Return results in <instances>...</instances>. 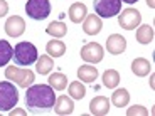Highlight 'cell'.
I'll list each match as a JSON object with an SVG mask.
<instances>
[{
  "instance_id": "obj_8",
  "label": "cell",
  "mask_w": 155,
  "mask_h": 116,
  "mask_svg": "<svg viewBox=\"0 0 155 116\" xmlns=\"http://www.w3.org/2000/svg\"><path fill=\"white\" fill-rule=\"evenodd\" d=\"M5 32L10 37H20L25 32V20L19 15H12L5 22Z\"/></svg>"
},
{
  "instance_id": "obj_29",
  "label": "cell",
  "mask_w": 155,
  "mask_h": 116,
  "mask_svg": "<svg viewBox=\"0 0 155 116\" xmlns=\"http://www.w3.org/2000/svg\"><path fill=\"white\" fill-rule=\"evenodd\" d=\"M8 114L10 116H14V114H25V111H24V109H14L12 108L10 111H8Z\"/></svg>"
},
{
  "instance_id": "obj_30",
  "label": "cell",
  "mask_w": 155,
  "mask_h": 116,
  "mask_svg": "<svg viewBox=\"0 0 155 116\" xmlns=\"http://www.w3.org/2000/svg\"><path fill=\"white\" fill-rule=\"evenodd\" d=\"M147 4H148V7H150V8H153V7H155L153 0H147Z\"/></svg>"
},
{
  "instance_id": "obj_19",
  "label": "cell",
  "mask_w": 155,
  "mask_h": 116,
  "mask_svg": "<svg viewBox=\"0 0 155 116\" xmlns=\"http://www.w3.org/2000/svg\"><path fill=\"white\" fill-rule=\"evenodd\" d=\"M111 103L116 106V108H125V106L130 103V94L125 88L121 89H115L111 94Z\"/></svg>"
},
{
  "instance_id": "obj_15",
  "label": "cell",
  "mask_w": 155,
  "mask_h": 116,
  "mask_svg": "<svg viewBox=\"0 0 155 116\" xmlns=\"http://www.w3.org/2000/svg\"><path fill=\"white\" fill-rule=\"evenodd\" d=\"M34 79H35L34 72H32L31 69H22V67H19L15 76H14V81L17 82V86H19V88H25V89L34 82Z\"/></svg>"
},
{
  "instance_id": "obj_28",
  "label": "cell",
  "mask_w": 155,
  "mask_h": 116,
  "mask_svg": "<svg viewBox=\"0 0 155 116\" xmlns=\"http://www.w3.org/2000/svg\"><path fill=\"white\" fill-rule=\"evenodd\" d=\"M8 14V4L7 0H0V17H5Z\"/></svg>"
},
{
  "instance_id": "obj_2",
  "label": "cell",
  "mask_w": 155,
  "mask_h": 116,
  "mask_svg": "<svg viewBox=\"0 0 155 116\" xmlns=\"http://www.w3.org/2000/svg\"><path fill=\"white\" fill-rule=\"evenodd\" d=\"M12 59L15 66H32L37 61V47L32 42H19L14 47Z\"/></svg>"
},
{
  "instance_id": "obj_24",
  "label": "cell",
  "mask_w": 155,
  "mask_h": 116,
  "mask_svg": "<svg viewBox=\"0 0 155 116\" xmlns=\"http://www.w3.org/2000/svg\"><path fill=\"white\" fill-rule=\"evenodd\" d=\"M37 72L39 74H49L54 67V61L51 56H41V59H37Z\"/></svg>"
},
{
  "instance_id": "obj_13",
  "label": "cell",
  "mask_w": 155,
  "mask_h": 116,
  "mask_svg": "<svg viewBox=\"0 0 155 116\" xmlns=\"http://www.w3.org/2000/svg\"><path fill=\"white\" fill-rule=\"evenodd\" d=\"M68 15H69V20H71V22L81 24L83 20L86 19V15H88V8H86V5L81 4V2H74V4L69 7Z\"/></svg>"
},
{
  "instance_id": "obj_6",
  "label": "cell",
  "mask_w": 155,
  "mask_h": 116,
  "mask_svg": "<svg viewBox=\"0 0 155 116\" xmlns=\"http://www.w3.org/2000/svg\"><path fill=\"white\" fill-rule=\"evenodd\" d=\"M140 22H142V14L133 7L120 10V14H118V24L125 31H133L135 27L140 25Z\"/></svg>"
},
{
  "instance_id": "obj_11",
  "label": "cell",
  "mask_w": 155,
  "mask_h": 116,
  "mask_svg": "<svg viewBox=\"0 0 155 116\" xmlns=\"http://www.w3.org/2000/svg\"><path fill=\"white\" fill-rule=\"evenodd\" d=\"M89 113L94 116H105L110 113V101L105 96H96L89 103Z\"/></svg>"
},
{
  "instance_id": "obj_22",
  "label": "cell",
  "mask_w": 155,
  "mask_h": 116,
  "mask_svg": "<svg viewBox=\"0 0 155 116\" xmlns=\"http://www.w3.org/2000/svg\"><path fill=\"white\" fill-rule=\"evenodd\" d=\"M120 82V72L116 69H106L103 72V86L108 89H115Z\"/></svg>"
},
{
  "instance_id": "obj_25",
  "label": "cell",
  "mask_w": 155,
  "mask_h": 116,
  "mask_svg": "<svg viewBox=\"0 0 155 116\" xmlns=\"http://www.w3.org/2000/svg\"><path fill=\"white\" fill-rule=\"evenodd\" d=\"M69 96L73 99H83L86 96V88L81 81H73L69 84Z\"/></svg>"
},
{
  "instance_id": "obj_31",
  "label": "cell",
  "mask_w": 155,
  "mask_h": 116,
  "mask_svg": "<svg viewBox=\"0 0 155 116\" xmlns=\"http://www.w3.org/2000/svg\"><path fill=\"white\" fill-rule=\"evenodd\" d=\"M121 2H125V4H135V2H138V0H121Z\"/></svg>"
},
{
  "instance_id": "obj_10",
  "label": "cell",
  "mask_w": 155,
  "mask_h": 116,
  "mask_svg": "<svg viewBox=\"0 0 155 116\" xmlns=\"http://www.w3.org/2000/svg\"><path fill=\"white\" fill-rule=\"evenodd\" d=\"M101 29H103V22H101V17H98L96 14H89L83 20V31H84V34L96 35L101 32Z\"/></svg>"
},
{
  "instance_id": "obj_16",
  "label": "cell",
  "mask_w": 155,
  "mask_h": 116,
  "mask_svg": "<svg viewBox=\"0 0 155 116\" xmlns=\"http://www.w3.org/2000/svg\"><path fill=\"white\" fill-rule=\"evenodd\" d=\"M132 71H133L135 76L145 77L148 72H152V66H150V62H148L145 57H137L135 61L132 62Z\"/></svg>"
},
{
  "instance_id": "obj_5",
  "label": "cell",
  "mask_w": 155,
  "mask_h": 116,
  "mask_svg": "<svg viewBox=\"0 0 155 116\" xmlns=\"http://www.w3.org/2000/svg\"><path fill=\"white\" fill-rule=\"evenodd\" d=\"M94 12L98 17H115L120 14L121 10V0H93Z\"/></svg>"
},
{
  "instance_id": "obj_20",
  "label": "cell",
  "mask_w": 155,
  "mask_h": 116,
  "mask_svg": "<svg viewBox=\"0 0 155 116\" xmlns=\"http://www.w3.org/2000/svg\"><path fill=\"white\" fill-rule=\"evenodd\" d=\"M137 40L140 44H150L153 40V27L145 24V25H138L137 29Z\"/></svg>"
},
{
  "instance_id": "obj_4",
  "label": "cell",
  "mask_w": 155,
  "mask_h": 116,
  "mask_svg": "<svg viewBox=\"0 0 155 116\" xmlns=\"http://www.w3.org/2000/svg\"><path fill=\"white\" fill-rule=\"evenodd\" d=\"M27 17L32 20H44L51 14V2L49 0H27L25 4Z\"/></svg>"
},
{
  "instance_id": "obj_9",
  "label": "cell",
  "mask_w": 155,
  "mask_h": 116,
  "mask_svg": "<svg viewBox=\"0 0 155 116\" xmlns=\"http://www.w3.org/2000/svg\"><path fill=\"white\" fill-rule=\"evenodd\" d=\"M106 49H108L110 54H123L125 49H127V39L120 34H111L106 39Z\"/></svg>"
},
{
  "instance_id": "obj_12",
  "label": "cell",
  "mask_w": 155,
  "mask_h": 116,
  "mask_svg": "<svg viewBox=\"0 0 155 116\" xmlns=\"http://www.w3.org/2000/svg\"><path fill=\"white\" fill-rule=\"evenodd\" d=\"M54 113L59 116H68L74 111V103H73V98H68V96H59L56 98V103H54Z\"/></svg>"
},
{
  "instance_id": "obj_1",
  "label": "cell",
  "mask_w": 155,
  "mask_h": 116,
  "mask_svg": "<svg viewBox=\"0 0 155 116\" xmlns=\"http://www.w3.org/2000/svg\"><path fill=\"white\" fill-rule=\"evenodd\" d=\"M56 103V94L49 84H31L25 93V106L32 113L41 109H51Z\"/></svg>"
},
{
  "instance_id": "obj_7",
  "label": "cell",
  "mask_w": 155,
  "mask_h": 116,
  "mask_svg": "<svg viewBox=\"0 0 155 116\" xmlns=\"http://www.w3.org/2000/svg\"><path fill=\"white\" fill-rule=\"evenodd\" d=\"M81 59H84L86 62H91V64H98V62L103 61V56H105V50L98 42H88L81 47Z\"/></svg>"
},
{
  "instance_id": "obj_14",
  "label": "cell",
  "mask_w": 155,
  "mask_h": 116,
  "mask_svg": "<svg viewBox=\"0 0 155 116\" xmlns=\"http://www.w3.org/2000/svg\"><path fill=\"white\" fill-rule=\"evenodd\" d=\"M78 77L81 82H94L98 79V69L91 64H83L78 67Z\"/></svg>"
},
{
  "instance_id": "obj_17",
  "label": "cell",
  "mask_w": 155,
  "mask_h": 116,
  "mask_svg": "<svg viewBox=\"0 0 155 116\" xmlns=\"http://www.w3.org/2000/svg\"><path fill=\"white\" fill-rule=\"evenodd\" d=\"M46 52L51 57H61L66 54V44L62 40H49L46 46Z\"/></svg>"
},
{
  "instance_id": "obj_27",
  "label": "cell",
  "mask_w": 155,
  "mask_h": 116,
  "mask_svg": "<svg viewBox=\"0 0 155 116\" xmlns=\"http://www.w3.org/2000/svg\"><path fill=\"white\" fill-rule=\"evenodd\" d=\"M17 69H19L17 66H8L7 69H5V77H7L8 81H14V76H15Z\"/></svg>"
},
{
  "instance_id": "obj_21",
  "label": "cell",
  "mask_w": 155,
  "mask_h": 116,
  "mask_svg": "<svg viewBox=\"0 0 155 116\" xmlns=\"http://www.w3.org/2000/svg\"><path fill=\"white\" fill-rule=\"evenodd\" d=\"M12 56H14V47L8 44V40L0 39V67L7 66Z\"/></svg>"
},
{
  "instance_id": "obj_18",
  "label": "cell",
  "mask_w": 155,
  "mask_h": 116,
  "mask_svg": "<svg viewBox=\"0 0 155 116\" xmlns=\"http://www.w3.org/2000/svg\"><path fill=\"white\" fill-rule=\"evenodd\" d=\"M46 32L49 35H52L54 39H61L68 34V27H66V24H62L61 20H54V22H51L46 27Z\"/></svg>"
},
{
  "instance_id": "obj_23",
  "label": "cell",
  "mask_w": 155,
  "mask_h": 116,
  "mask_svg": "<svg viewBox=\"0 0 155 116\" xmlns=\"http://www.w3.org/2000/svg\"><path fill=\"white\" fill-rule=\"evenodd\" d=\"M47 81H49V86H52V89H56V91H62V89H66V86H68V77L62 72L51 74Z\"/></svg>"
},
{
  "instance_id": "obj_3",
  "label": "cell",
  "mask_w": 155,
  "mask_h": 116,
  "mask_svg": "<svg viewBox=\"0 0 155 116\" xmlns=\"http://www.w3.org/2000/svg\"><path fill=\"white\" fill-rule=\"evenodd\" d=\"M19 103V91L10 81L0 82V111H10Z\"/></svg>"
},
{
  "instance_id": "obj_26",
  "label": "cell",
  "mask_w": 155,
  "mask_h": 116,
  "mask_svg": "<svg viewBox=\"0 0 155 116\" xmlns=\"http://www.w3.org/2000/svg\"><path fill=\"white\" fill-rule=\"evenodd\" d=\"M127 114L128 116H147L148 109L143 108V106H140V105H133L132 108L127 109Z\"/></svg>"
}]
</instances>
